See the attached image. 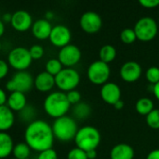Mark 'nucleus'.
Returning a JSON list of instances; mask_svg holds the SVG:
<instances>
[{"label":"nucleus","instance_id":"obj_36","mask_svg":"<svg viewBox=\"0 0 159 159\" xmlns=\"http://www.w3.org/2000/svg\"><path fill=\"white\" fill-rule=\"evenodd\" d=\"M8 73V65L7 63L4 61H0V78H4Z\"/></svg>","mask_w":159,"mask_h":159},{"label":"nucleus","instance_id":"obj_43","mask_svg":"<svg viewBox=\"0 0 159 159\" xmlns=\"http://www.w3.org/2000/svg\"><path fill=\"white\" fill-rule=\"evenodd\" d=\"M45 18H46V20H49L50 19L53 18V12H52V11H48V12L46 13V15H45Z\"/></svg>","mask_w":159,"mask_h":159},{"label":"nucleus","instance_id":"obj_5","mask_svg":"<svg viewBox=\"0 0 159 159\" xmlns=\"http://www.w3.org/2000/svg\"><path fill=\"white\" fill-rule=\"evenodd\" d=\"M56 86L62 91L74 90L80 82V75L74 68H63L55 76Z\"/></svg>","mask_w":159,"mask_h":159},{"label":"nucleus","instance_id":"obj_26","mask_svg":"<svg viewBox=\"0 0 159 159\" xmlns=\"http://www.w3.org/2000/svg\"><path fill=\"white\" fill-rule=\"evenodd\" d=\"M62 69V63L59 61V59H50L46 63V72L53 76H56Z\"/></svg>","mask_w":159,"mask_h":159},{"label":"nucleus","instance_id":"obj_24","mask_svg":"<svg viewBox=\"0 0 159 159\" xmlns=\"http://www.w3.org/2000/svg\"><path fill=\"white\" fill-rule=\"evenodd\" d=\"M116 50L112 45H104L100 50V59L105 63H109L115 60Z\"/></svg>","mask_w":159,"mask_h":159},{"label":"nucleus","instance_id":"obj_32","mask_svg":"<svg viewBox=\"0 0 159 159\" xmlns=\"http://www.w3.org/2000/svg\"><path fill=\"white\" fill-rule=\"evenodd\" d=\"M29 50L33 60H38L44 55V48L40 45H33Z\"/></svg>","mask_w":159,"mask_h":159},{"label":"nucleus","instance_id":"obj_39","mask_svg":"<svg viewBox=\"0 0 159 159\" xmlns=\"http://www.w3.org/2000/svg\"><path fill=\"white\" fill-rule=\"evenodd\" d=\"M153 92H154L155 96L157 97V99L159 101V82L153 85Z\"/></svg>","mask_w":159,"mask_h":159},{"label":"nucleus","instance_id":"obj_12","mask_svg":"<svg viewBox=\"0 0 159 159\" xmlns=\"http://www.w3.org/2000/svg\"><path fill=\"white\" fill-rule=\"evenodd\" d=\"M49 40L55 47L62 48L63 47L69 45L71 40V32L69 28L64 25H56L52 28Z\"/></svg>","mask_w":159,"mask_h":159},{"label":"nucleus","instance_id":"obj_17","mask_svg":"<svg viewBox=\"0 0 159 159\" xmlns=\"http://www.w3.org/2000/svg\"><path fill=\"white\" fill-rule=\"evenodd\" d=\"M55 85V76H53L52 75L48 74L46 71L41 72L34 78V87L37 89V90L41 92L49 91Z\"/></svg>","mask_w":159,"mask_h":159},{"label":"nucleus","instance_id":"obj_28","mask_svg":"<svg viewBox=\"0 0 159 159\" xmlns=\"http://www.w3.org/2000/svg\"><path fill=\"white\" fill-rule=\"evenodd\" d=\"M147 125L155 129H159V109H154L149 115L146 116Z\"/></svg>","mask_w":159,"mask_h":159},{"label":"nucleus","instance_id":"obj_41","mask_svg":"<svg viewBox=\"0 0 159 159\" xmlns=\"http://www.w3.org/2000/svg\"><path fill=\"white\" fill-rule=\"evenodd\" d=\"M11 20H12V14H10V13H6V14H4V16H3V20L2 21H10L11 22Z\"/></svg>","mask_w":159,"mask_h":159},{"label":"nucleus","instance_id":"obj_31","mask_svg":"<svg viewBox=\"0 0 159 159\" xmlns=\"http://www.w3.org/2000/svg\"><path fill=\"white\" fill-rule=\"evenodd\" d=\"M67 159H89L87 156V152H85L84 150L78 148V147H75L73 149H71L67 155Z\"/></svg>","mask_w":159,"mask_h":159},{"label":"nucleus","instance_id":"obj_20","mask_svg":"<svg viewBox=\"0 0 159 159\" xmlns=\"http://www.w3.org/2000/svg\"><path fill=\"white\" fill-rule=\"evenodd\" d=\"M6 105H7L12 111H17V112L21 111L27 105V100L24 93L19 91L11 92L7 98V102Z\"/></svg>","mask_w":159,"mask_h":159},{"label":"nucleus","instance_id":"obj_14","mask_svg":"<svg viewBox=\"0 0 159 159\" xmlns=\"http://www.w3.org/2000/svg\"><path fill=\"white\" fill-rule=\"evenodd\" d=\"M12 27L19 32H25L33 26V19L29 12L25 10H18L12 14Z\"/></svg>","mask_w":159,"mask_h":159},{"label":"nucleus","instance_id":"obj_18","mask_svg":"<svg viewBox=\"0 0 159 159\" xmlns=\"http://www.w3.org/2000/svg\"><path fill=\"white\" fill-rule=\"evenodd\" d=\"M111 159H133L134 149L127 143H119L113 147L110 153Z\"/></svg>","mask_w":159,"mask_h":159},{"label":"nucleus","instance_id":"obj_8","mask_svg":"<svg viewBox=\"0 0 159 159\" xmlns=\"http://www.w3.org/2000/svg\"><path fill=\"white\" fill-rule=\"evenodd\" d=\"M7 61L9 65L14 69L18 71H25L31 65L33 58L29 49L22 47H17L9 51Z\"/></svg>","mask_w":159,"mask_h":159},{"label":"nucleus","instance_id":"obj_42","mask_svg":"<svg viewBox=\"0 0 159 159\" xmlns=\"http://www.w3.org/2000/svg\"><path fill=\"white\" fill-rule=\"evenodd\" d=\"M115 107H116V109H117V110H120V109H122L123 107H124V102L123 101H118L115 105H114Z\"/></svg>","mask_w":159,"mask_h":159},{"label":"nucleus","instance_id":"obj_1","mask_svg":"<svg viewBox=\"0 0 159 159\" xmlns=\"http://www.w3.org/2000/svg\"><path fill=\"white\" fill-rule=\"evenodd\" d=\"M54 138L52 127L48 122L41 119H35L31 122L24 132L25 143L31 149L39 153L51 149Z\"/></svg>","mask_w":159,"mask_h":159},{"label":"nucleus","instance_id":"obj_15","mask_svg":"<svg viewBox=\"0 0 159 159\" xmlns=\"http://www.w3.org/2000/svg\"><path fill=\"white\" fill-rule=\"evenodd\" d=\"M101 97L105 102L115 105L118 101H120L121 89L117 84L107 82L102 85L101 89Z\"/></svg>","mask_w":159,"mask_h":159},{"label":"nucleus","instance_id":"obj_4","mask_svg":"<svg viewBox=\"0 0 159 159\" xmlns=\"http://www.w3.org/2000/svg\"><path fill=\"white\" fill-rule=\"evenodd\" d=\"M76 147L89 152L96 150L101 143L100 131L92 126H84L78 129L75 138Z\"/></svg>","mask_w":159,"mask_h":159},{"label":"nucleus","instance_id":"obj_19","mask_svg":"<svg viewBox=\"0 0 159 159\" xmlns=\"http://www.w3.org/2000/svg\"><path fill=\"white\" fill-rule=\"evenodd\" d=\"M15 116L13 111L7 105L0 106V130L5 132L8 130L14 124Z\"/></svg>","mask_w":159,"mask_h":159},{"label":"nucleus","instance_id":"obj_37","mask_svg":"<svg viewBox=\"0 0 159 159\" xmlns=\"http://www.w3.org/2000/svg\"><path fill=\"white\" fill-rule=\"evenodd\" d=\"M7 102V98L6 95V92L3 89H0V106L6 105V102Z\"/></svg>","mask_w":159,"mask_h":159},{"label":"nucleus","instance_id":"obj_3","mask_svg":"<svg viewBox=\"0 0 159 159\" xmlns=\"http://www.w3.org/2000/svg\"><path fill=\"white\" fill-rule=\"evenodd\" d=\"M52 130L55 138L61 142H69L73 139L75 140L78 128L75 118L64 116L54 120Z\"/></svg>","mask_w":159,"mask_h":159},{"label":"nucleus","instance_id":"obj_46","mask_svg":"<svg viewBox=\"0 0 159 159\" xmlns=\"http://www.w3.org/2000/svg\"><path fill=\"white\" fill-rule=\"evenodd\" d=\"M27 159H30V158H27Z\"/></svg>","mask_w":159,"mask_h":159},{"label":"nucleus","instance_id":"obj_44","mask_svg":"<svg viewBox=\"0 0 159 159\" xmlns=\"http://www.w3.org/2000/svg\"><path fill=\"white\" fill-rule=\"evenodd\" d=\"M4 31H5V26H4V21H0V35L4 34Z\"/></svg>","mask_w":159,"mask_h":159},{"label":"nucleus","instance_id":"obj_10","mask_svg":"<svg viewBox=\"0 0 159 159\" xmlns=\"http://www.w3.org/2000/svg\"><path fill=\"white\" fill-rule=\"evenodd\" d=\"M81 55L82 54L78 47H76L75 45L69 44L61 48L58 55V59L62 63V65L70 67L79 62V61L81 60Z\"/></svg>","mask_w":159,"mask_h":159},{"label":"nucleus","instance_id":"obj_40","mask_svg":"<svg viewBox=\"0 0 159 159\" xmlns=\"http://www.w3.org/2000/svg\"><path fill=\"white\" fill-rule=\"evenodd\" d=\"M87 156H88L89 159H95L97 157V151L96 150L89 151V152H87Z\"/></svg>","mask_w":159,"mask_h":159},{"label":"nucleus","instance_id":"obj_6","mask_svg":"<svg viewBox=\"0 0 159 159\" xmlns=\"http://www.w3.org/2000/svg\"><path fill=\"white\" fill-rule=\"evenodd\" d=\"M33 85H34V80L29 72L18 71L10 80L6 84V88L10 92H22L25 93L31 90Z\"/></svg>","mask_w":159,"mask_h":159},{"label":"nucleus","instance_id":"obj_9","mask_svg":"<svg viewBox=\"0 0 159 159\" xmlns=\"http://www.w3.org/2000/svg\"><path fill=\"white\" fill-rule=\"evenodd\" d=\"M110 67L108 63H105L103 61H93L88 69V77L93 84L96 85H104L107 83L110 76Z\"/></svg>","mask_w":159,"mask_h":159},{"label":"nucleus","instance_id":"obj_11","mask_svg":"<svg viewBox=\"0 0 159 159\" xmlns=\"http://www.w3.org/2000/svg\"><path fill=\"white\" fill-rule=\"evenodd\" d=\"M102 21L101 16L94 11H87L80 18L81 28L89 34L97 33L102 27Z\"/></svg>","mask_w":159,"mask_h":159},{"label":"nucleus","instance_id":"obj_25","mask_svg":"<svg viewBox=\"0 0 159 159\" xmlns=\"http://www.w3.org/2000/svg\"><path fill=\"white\" fill-rule=\"evenodd\" d=\"M31 154V148L26 143H19L14 146L13 155L14 158L27 159L29 158Z\"/></svg>","mask_w":159,"mask_h":159},{"label":"nucleus","instance_id":"obj_29","mask_svg":"<svg viewBox=\"0 0 159 159\" xmlns=\"http://www.w3.org/2000/svg\"><path fill=\"white\" fill-rule=\"evenodd\" d=\"M121 40L126 43V44H131L133 43L136 39H137V35L136 33L134 31V29L131 28H126L121 32Z\"/></svg>","mask_w":159,"mask_h":159},{"label":"nucleus","instance_id":"obj_16","mask_svg":"<svg viewBox=\"0 0 159 159\" xmlns=\"http://www.w3.org/2000/svg\"><path fill=\"white\" fill-rule=\"evenodd\" d=\"M52 26L49 20L46 19H39L35 20L32 26V32L33 34L37 39H47L49 38V35L52 31Z\"/></svg>","mask_w":159,"mask_h":159},{"label":"nucleus","instance_id":"obj_33","mask_svg":"<svg viewBox=\"0 0 159 159\" xmlns=\"http://www.w3.org/2000/svg\"><path fill=\"white\" fill-rule=\"evenodd\" d=\"M67 94V98H68V101L71 104H77L78 102H81V94L79 91L74 89V90H71L69 92L66 93Z\"/></svg>","mask_w":159,"mask_h":159},{"label":"nucleus","instance_id":"obj_2","mask_svg":"<svg viewBox=\"0 0 159 159\" xmlns=\"http://www.w3.org/2000/svg\"><path fill=\"white\" fill-rule=\"evenodd\" d=\"M70 107L71 103L68 101L67 94L63 91H54L48 94L44 101L46 113L54 118L64 116Z\"/></svg>","mask_w":159,"mask_h":159},{"label":"nucleus","instance_id":"obj_34","mask_svg":"<svg viewBox=\"0 0 159 159\" xmlns=\"http://www.w3.org/2000/svg\"><path fill=\"white\" fill-rule=\"evenodd\" d=\"M37 159H58V155L54 149H48L39 153Z\"/></svg>","mask_w":159,"mask_h":159},{"label":"nucleus","instance_id":"obj_30","mask_svg":"<svg viewBox=\"0 0 159 159\" xmlns=\"http://www.w3.org/2000/svg\"><path fill=\"white\" fill-rule=\"evenodd\" d=\"M146 79L153 85L159 82V68L157 66H152L147 69L145 74Z\"/></svg>","mask_w":159,"mask_h":159},{"label":"nucleus","instance_id":"obj_7","mask_svg":"<svg viewBox=\"0 0 159 159\" xmlns=\"http://www.w3.org/2000/svg\"><path fill=\"white\" fill-rule=\"evenodd\" d=\"M134 31L136 33L137 39L147 42L156 37L158 27L157 21L153 18L143 17L136 22Z\"/></svg>","mask_w":159,"mask_h":159},{"label":"nucleus","instance_id":"obj_38","mask_svg":"<svg viewBox=\"0 0 159 159\" xmlns=\"http://www.w3.org/2000/svg\"><path fill=\"white\" fill-rule=\"evenodd\" d=\"M146 159H159V149H155L153 151H151Z\"/></svg>","mask_w":159,"mask_h":159},{"label":"nucleus","instance_id":"obj_13","mask_svg":"<svg viewBox=\"0 0 159 159\" xmlns=\"http://www.w3.org/2000/svg\"><path fill=\"white\" fill-rule=\"evenodd\" d=\"M143 69L142 66L133 61H129L125 62L120 69V75L123 80L126 82H134L138 80L142 75Z\"/></svg>","mask_w":159,"mask_h":159},{"label":"nucleus","instance_id":"obj_21","mask_svg":"<svg viewBox=\"0 0 159 159\" xmlns=\"http://www.w3.org/2000/svg\"><path fill=\"white\" fill-rule=\"evenodd\" d=\"M14 144L12 138L6 132H0V157L5 158L13 153Z\"/></svg>","mask_w":159,"mask_h":159},{"label":"nucleus","instance_id":"obj_35","mask_svg":"<svg viewBox=\"0 0 159 159\" xmlns=\"http://www.w3.org/2000/svg\"><path fill=\"white\" fill-rule=\"evenodd\" d=\"M139 3L144 7L153 8L159 6V0H140Z\"/></svg>","mask_w":159,"mask_h":159},{"label":"nucleus","instance_id":"obj_45","mask_svg":"<svg viewBox=\"0 0 159 159\" xmlns=\"http://www.w3.org/2000/svg\"><path fill=\"white\" fill-rule=\"evenodd\" d=\"M12 159H17V158H12Z\"/></svg>","mask_w":159,"mask_h":159},{"label":"nucleus","instance_id":"obj_22","mask_svg":"<svg viewBox=\"0 0 159 159\" xmlns=\"http://www.w3.org/2000/svg\"><path fill=\"white\" fill-rule=\"evenodd\" d=\"M90 113H91V108L89 104H88L85 102H80L77 104L74 105L73 107V116L75 118L78 120L86 119L87 117L89 116Z\"/></svg>","mask_w":159,"mask_h":159},{"label":"nucleus","instance_id":"obj_27","mask_svg":"<svg viewBox=\"0 0 159 159\" xmlns=\"http://www.w3.org/2000/svg\"><path fill=\"white\" fill-rule=\"evenodd\" d=\"M19 116L21 120L25 122H29V124L34 121L35 117V110L32 105H26L21 111L19 112Z\"/></svg>","mask_w":159,"mask_h":159},{"label":"nucleus","instance_id":"obj_23","mask_svg":"<svg viewBox=\"0 0 159 159\" xmlns=\"http://www.w3.org/2000/svg\"><path fill=\"white\" fill-rule=\"evenodd\" d=\"M136 111L142 116H147L154 110V102L149 98H141L135 105Z\"/></svg>","mask_w":159,"mask_h":159}]
</instances>
